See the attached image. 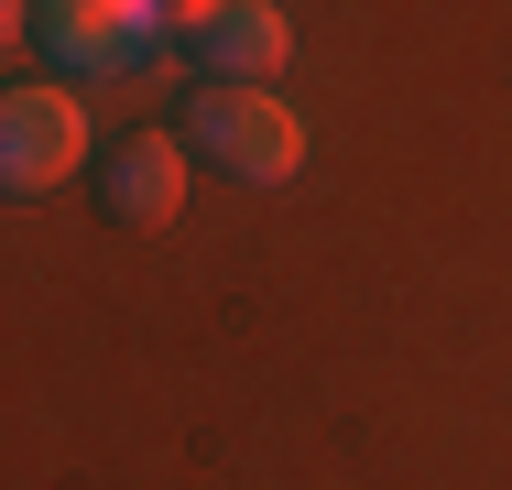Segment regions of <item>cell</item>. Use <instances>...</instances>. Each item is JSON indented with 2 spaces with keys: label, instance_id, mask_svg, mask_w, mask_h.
<instances>
[{
  "label": "cell",
  "instance_id": "6da1fadb",
  "mask_svg": "<svg viewBox=\"0 0 512 490\" xmlns=\"http://www.w3.org/2000/svg\"><path fill=\"white\" fill-rule=\"evenodd\" d=\"M175 142L207 153L218 175H240V186H284V175L306 164V120H295L284 98H273V88H218V77L186 98Z\"/></svg>",
  "mask_w": 512,
  "mask_h": 490
},
{
  "label": "cell",
  "instance_id": "7a4b0ae2",
  "mask_svg": "<svg viewBox=\"0 0 512 490\" xmlns=\"http://www.w3.org/2000/svg\"><path fill=\"white\" fill-rule=\"evenodd\" d=\"M88 153V109L66 77H22L0 88V196H55Z\"/></svg>",
  "mask_w": 512,
  "mask_h": 490
},
{
  "label": "cell",
  "instance_id": "3957f363",
  "mask_svg": "<svg viewBox=\"0 0 512 490\" xmlns=\"http://www.w3.org/2000/svg\"><path fill=\"white\" fill-rule=\"evenodd\" d=\"M164 44H175L186 66H207L218 88H273V77L295 66V22H284V0H207V11H186Z\"/></svg>",
  "mask_w": 512,
  "mask_h": 490
},
{
  "label": "cell",
  "instance_id": "277c9868",
  "mask_svg": "<svg viewBox=\"0 0 512 490\" xmlns=\"http://www.w3.org/2000/svg\"><path fill=\"white\" fill-rule=\"evenodd\" d=\"M33 44L66 77H131L164 44V0H33Z\"/></svg>",
  "mask_w": 512,
  "mask_h": 490
},
{
  "label": "cell",
  "instance_id": "5b68a950",
  "mask_svg": "<svg viewBox=\"0 0 512 490\" xmlns=\"http://www.w3.org/2000/svg\"><path fill=\"white\" fill-rule=\"evenodd\" d=\"M99 196L120 229H175L186 218V142L175 131H142V142H120L99 164Z\"/></svg>",
  "mask_w": 512,
  "mask_h": 490
},
{
  "label": "cell",
  "instance_id": "8992f818",
  "mask_svg": "<svg viewBox=\"0 0 512 490\" xmlns=\"http://www.w3.org/2000/svg\"><path fill=\"white\" fill-rule=\"evenodd\" d=\"M11 33H33V0H0V44H11Z\"/></svg>",
  "mask_w": 512,
  "mask_h": 490
}]
</instances>
